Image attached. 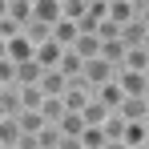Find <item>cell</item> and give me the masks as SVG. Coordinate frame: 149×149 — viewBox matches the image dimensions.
I'll list each match as a JSON object with an SVG mask.
<instances>
[{"label": "cell", "mask_w": 149, "mask_h": 149, "mask_svg": "<svg viewBox=\"0 0 149 149\" xmlns=\"http://www.w3.org/2000/svg\"><path fill=\"white\" fill-rule=\"evenodd\" d=\"M56 129H61V137H81V133H85L89 125H85V117H81V113H65Z\"/></svg>", "instance_id": "e0dca14e"}, {"label": "cell", "mask_w": 149, "mask_h": 149, "mask_svg": "<svg viewBox=\"0 0 149 149\" xmlns=\"http://www.w3.org/2000/svg\"><path fill=\"white\" fill-rule=\"evenodd\" d=\"M56 69L69 77V81H73V77H81V73H85V61H81L73 49H65V56H61V65H56Z\"/></svg>", "instance_id": "7402d4cb"}, {"label": "cell", "mask_w": 149, "mask_h": 149, "mask_svg": "<svg viewBox=\"0 0 149 149\" xmlns=\"http://www.w3.org/2000/svg\"><path fill=\"white\" fill-rule=\"evenodd\" d=\"M125 45H121V36H117V40H101V56H105V61H109V65H113V69H121V61H125Z\"/></svg>", "instance_id": "2e32d148"}, {"label": "cell", "mask_w": 149, "mask_h": 149, "mask_svg": "<svg viewBox=\"0 0 149 149\" xmlns=\"http://www.w3.org/2000/svg\"><path fill=\"white\" fill-rule=\"evenodd\" d=\"M8 61H16V65L36 61V45H32V40H24V36H12V40H8Z\"/></svg>", "instance_id": "52a82bcc"}, {"label": "cell", "mask_w": 149, "mask_h": 149, "mask_svg": "<svg viewBox=\"0 0 149 149\" xmlns=\"http://www.w3.org/2000/svg\"><path fill=\"white\" fill-rule=\"evenodd\" d=\"M93 97H97L101 105H105V109H113V113H117V109H121V101H125V93H121V85H117V77H113L109 85L93 89Z\"/></svg>", "instance_id": "8992f818"}, {"label": "cell", "mask_w": 149, "mask_h": 149, "mask_svg": "<svg viewBox=\"0 0 149 149\" xmlns=\"http://www.w3.org/2000/svg\"><path fill=\"white\" fill-rule=\"evenodd\" d=\"M117 113H121L125 121H145V117H149V101L145 97H125Z\"/></svg>", "instance_id": "ba28073f"}, {"label": "cell", "mask_w": 149, "mask_h": 149, "mask_svg": "<svg viewBox=\"0 0 149 149\" xmlns=\"http://www.w3.org/2000/svg\"><path fill=\"white\" fill-rule=\"evenodd\" d=\"M137 20H141V24H145V32H149V4H145V12H141Z\"/></svg>", "instance_id": "1f68e13d"}, {"label": "cell", "mask_w": 149, "mask_h": 149, "mask_svg": "<svg viewBox=\"0 0 149 149\" xmlns=\"http://www.w3.org/2000/svg\"><path fill=\"white\" fill-rule=\"evenodd\" d=\"M20 36L32 40V45H45V40H52V24H45V20H28Z\"/></svg>", "instance_id": "9a60e30c"}, {"label": "cell", "mask_w": 149, "mask_h": 149, "mask_svg": "<svg viewBox=\"0 0 149 149\" xmlns=\"http://www.w3.org/2000/svg\"><path fill=\"white\" fill-rule=\"evenodd\" d=\"M8 16H12L16 24H28V20H32V0H12V4H8Z\"/></svg>", "instance_id": "d4e9b609"}, {"label": "cell", "mask_w": 149, "mask_h": 149, "mask_svg": "<svg viewBox=\"0 0 149 149\" xmlns=\"http://www.w3.org/2000/svg\"><path fill=\"white\" fill-rule=\"evenodd\" d=\"M32 4H36V0H32Z\"/></svg>", "instance_id": "60d3db41"}, {"label": "cell", "mask_w": 149, "mask_h": 149, "mask_svg": "<svg viewBox=\"0 0 149 149\" xmlns=\"http://www.w3.org/2000/svg\"><path fill=\"white\" fill-rule=\"evenodd\" d=\"M0 149H4V145H0Z\"/></svg>", "instance_id": "ee69618b"}, {"label": "cell", "mask_w": 149, "mask_h": 149, "mask_svg": "<svg viewBox=\"0 0 149 149\" xmlns=\"http://www.w3.org/2000/svg\"><path fill=\"white\" fill-rule=\"evenodd\" d=\"M125 125H129V121H125L121 113H109L101 129H105V137H109V141H121V137H125Z\"/></svg>", "instance_id": "603a6c76"}, {"label": "cell", "mask_w": 149, "mask_h": 149, "mask_svg": "<svg viewBox=\"0 0 149 149\" xmlns=\"http://www.w3.org/2000/svg\"><path fill=\"white\" fill-rule=\"evenodd\" d=\"M77 36H81V28H77L73 20H56V24H52V40H61V45H65V49H69V45H73Z\"/></svg>", "instance_id": "44dd1931"}, {"label": "cell", "mask_w": 149, "mask_h": 149, "mask_svg": "<svg viewBox=\"0 0 149 149\" xmlns=\"http://www.w3.org/2000/svg\"><path fill=\"white\" fill-rule=\"evenodd\" d=\"M24 101H20V89H0V117H20Z\"/></svg>", "instance_id": "8fae6325"}, {"label": "cell", "mask_w": 149, "mask_h": 149, "mask_svg": "<svg viewBox=\"0 0 149 149\" xmlns=\"http://www.w3.org/2000/svg\"><path fill=\"white\" fill-rule=\"evenodd\" d=\"M40 77H45V69H40L36 61L16 65V89H24V85H40Z\"/></svg>", "instance_id": "5bb4252c"}, {"label": "cell", "mask_w": 149, "mask_h": 149, "mask_svg": "<svg viewBox=\"0 0 149 149\" xmlns=\"http://www.w3.org/2000/svg\"><path fill=\"white\" fill-rule=\"evenodd\" d=\"M145 137H149V129H145V125H141V121H129V125H125V137H121V141H125L129 149H141V145H145Z\"/></svg>", "instance_id": "ffe728a7"}, {"label": "cell", "mask_w": 149, "mask_h": 149, "mask_svg": "<svg viewBox=\"0 0 149 149\" xmlns=\"http://www.w3.org/2000/svg\"><path fill=\"white\" fill-rule=\"evenodd\" d=\"M117 77V69L105 61V56H93V61H85V81L93 85V89H101V85H109Z\"/></svg>", "instance_id": "6da1fadb"}, {"label": "cell", "mask_w": 149, "mask_h": 149, "mask_svg": "<svg viewBox=\"0 0 149 149\" xmlns=\"http://www.w3.org/2000/svg\"><path fill=\"white\" fill-rule=\"evenodd\" d=\"M145 81H149V69H145Z\"/></svg>", "instance_id": "74e56055"}, {"label": "cell", "mask_w": 149, "mask_h": 149, "mask_svg": "<svg viewBox=\"0 0 149 149\" xmlns=\"http://www.w3.org/2000/svg\"><path fill=\"white\" fill-rule=\"evenodd\" d=\"M4 56H8V40L0 36V61H4Z\"/></svg>", "instance_id": "d6a6232c"}, {"label": "cell", "mask_w": 149, "mask_h": 149, "mask_svg": "<svg viewBox=\"0 0 149 149\" xmlns=\"http://www.w3.org/2000/svg\"><path fill=\"white\" fill-rule=\"evenodd\" d=\"M61 4H65V0H61Z\"/></svg>", "instance_id": "7bdbcfd3"}, {"label": "cell", "mask_w": 149, "mask_h": 149, "mask_svg": "<svg viewBox=\"0 0 149 149\" xmlns=\"http://www.w3.org/2000/svg\"><path fill=\"white\" fill-rule=\"evenodd\" d=\"M69 49H73L81 61H93V56H101V36H97V32H81Z\"/></svg>", "instance_id": "5b68a950"}, {"label": "cell", "mask_w": 149, "mask_h": 149, "mask_svg": "<svg viewBox=\"0 0 149 149\" xmlns=\"http://www.w3.org/2000/svg\"><path fill=\"white\" fill-rule=\"evenodd\" d=\"M141 149H149V137H145V145H141Z\"/></svg>", "instance_id": "d590c367"}, {"label": "cell", "mask_w": 149, "mask_h": 149, "mask_svg": "<svg viewBox=\"0 0 149 149\" xmlns=\"http://www.w3.org/2000/svg\"><path fill=\"white\" fill-rule=\"evenodd\" d=\"M36 113H40V117H45L49 125H61V117H65L69 109H65V101H61V97H45V101H40V109H36Z\"/></svg>", "instance_id": "7c38bea8"}, {"label": "cell", "mask_w": 149, "mask_h": 149, "mask_svg": "<svg viewBox=\"0 0 149 149\" xmlns=\"http://www.w3.org/2000/svg\"><path fill=\"white\" fill-rule=\"evenodd\" d=\"M141 49H145V52H149V32H145V45H141Z\"/></svg>", "instance_id": "836d02e7"}, {"label": "cell", "mask_w": 149, "mask_h": 149, "mask_svg": "<svg viewBox=\"0 0 149 149\" xmlns=\"http://www.w3.org/2000/svg\"><path fill=\"white\" fill-rule=\"evenodd\" d=\"M145 101H149V93H145Z\"/></svg>", "instance_id": "ab89813d"}, {"label": "cell", "mask_w": 149, "mask_h": 149, "mask_svg": "<svg viewBox=\"0 0 149 149\" xmlns=\"http://www.w3.org/2000/svg\"><path fill=\"white\" fill-rule=\"evenodd\" d=\"M109 4H117V0H109Z\"/></svg>", "instance_id": "f35d334b"}, {"label": "cell", "mask_w": 149, "mask_h": 149, "mask_svg": "<svg viewBox=\"0 0 149 149\" xmlns=\"http://www.w3.org/2000/svg\"><path fill=\"white\" fill-rule=\"evenodd\" d=\"M141 125H145V129H149V117H145V121H141Z\"/></svg>", "instance_id": "e575fe53"}, {"label": "cell", "mask_w": 149, "mask_h": 149, "mask_svg": "<svg viewBox=\"0 0 149 149\" xmlns=\"http://www.w3.org/2000/svg\"><path fill=\"white\" fill-rule=\"evenodd\" d=\"M20 101H24V109H40V101H45L40 85H24V89H20Z\"/></svg>", "instance_id": "f1b7e54d"}, {"label": "cell", "mask_w": 149, "mask_h": 149, "mask_svg": "<svg viewBox=\"0 0 149 149\" xmlns=\"http://www.w3.org/2000/svg\"><path fill=\"white\" fill-rule=\"evenodd\" d=\"M16 149H40V141H36V133H24V137H20V145Z\"/></svg>", "instance_id": "f546056e"}, {"label": "cell", "mask_w": 149, "mask_h": 149, "mask_svg": "<svg viewBox=\"0 0 149 149\" xmlns=\"http://www.w3.org/2000/svg\"><path fill=\"white\" fill-rule=\"evenodd\" d=\"M36 141H40V149H61V129L56 125H45L36 133Z\"/></svg>", "instance_id": "4316f807"}, {"label": "cell", "mask_w": 149, "mask_h": 149, "mask_svg": "<svg viewBox=\"0 0 149 149\" xmlns=\"http://www.w3.org/2000/svg\"><path fill=\"white\" fill-rule=\"evenodd\" d=\"M65 89H69V77L61 73V69H45V77H40V93H45V97H65Z\"/></svg>", "instance_id": "3957f363"}, {"label": "cell", "mask_w": 149, "mask_h": 149, "mask_svg": "<svg viewBox=\"0 0 149 149\" xmlns=\"http://www.w3.org/2000/svg\"><path fill=\"white\" fill-rule=\"evenodd\" d=\"M105 149H129L125 141H105Z\"/></svg>", "instance_id": "4dcf8cb0"}, {"label": "cell", "mask_w": 149, "mask_h": 149, "mask_svg": "<svg viewBox=\"0 0 149 149\" xmlns=\"http://www.w3.org/2000/svg\"><path fill=\"white\" fill-rule=\"evenodd\" d=\"M109 113H113V109H105V105H101L97 97H93L89 105H85V109H81V117H85V125H97V129L105 125V117H109Z\"/></svg>", "instance_id": "ac0fdd59"}, {"label": "cell", "mask_w": 149, "mask_h": 149, "mask_svg": "<svg viewBox=\"0 0 149 149\" xmlns=\"http://www.w3.org/2000/svg\"><path fill=\"white\" fill-rule=\"evenodd\" d=\"M85 4H97V0H85Z\"/></svg>", "instance_id": "8d00e7d4"}, {"label": "cell", "mask_w": 149, "mask_h": 149, "mask_svg": "<svg viewBox=\"0 0 149 149\" xmlns=\"http://www.w3.org/2000/svg\"><path fill=\"white\" fill-rule=\"evenodd\" d=\"M105 141H109V137H105V129H97V125H89V129L81 133V145L85 149H105Z\"/></svg>", "instance_id": "484cf974"}, {"label": "cell", "mask_w": 149, "mask_h": 149, "mask_svg": "<svg viewBox=\"0 0 149 149\" xmlns=\"http://www.w3.org/2000/svg\"><path fill=\"white\" fill-rule=\"evenodd\" d=\"M61 56H65V45H61V40H45V45H36V65H40V69H56Z\"/></svg>", "instance_id": "277c9868"}, {"label": "cell", "mask_w": 149, "mask_h": 149, "mask_svg": "<svg viewBox=\"0 0 149 149\" xmlns=\"http://www.w3.org/2000/svg\"><path fill=\"white\" fill-rule=\"evenodd\" d=\"M0 89H16V61H0Z\"/></svg>", "instance_id": "83f0119b"}, {"label": "cell", "mask_w": 149, "mask_h": 149, "mask_svg": "<svg viewBox=\"0 0 149 149\" xmlns=\"http://www.w3.org/2000/svg\"><path fill=\"white\" fill-rule=\"evenodd\" d=\"M0 121H4V117H0Z\"/></svg>", "instance_id": "b9f144b4"}, {"label": "cell", "mask_w": 149, "mask_h": 149, "mask_svg": "<svg viewBox=\"0 0 149 149\" xmlns=\"http://www.w3.org/2000/svg\"><path fill=\"white\" fill-rule=\"evenodd\" d=\"M32 20H45V24L65 20V16H61V0H36V4H32Z\"/></svg>", "instance_id": "9c48e42d"}, {"label": "cell", "mask_w": 149, "mask_h": 149, "mask_svg": "<svg viewBox=\"0 0 149 149\" xmlns=\"http://www.w3.org/2000/svg\"><path fill=\"white\" fill-rule=\"evenodd\" d=\"M20 137H24V129H20L16 117H4V121H0V145H4V149H16Z\"/></svg>", "instance_id": "30bf717a"}, {"label": "cell", "mask_w": 149, "mask_h": 149, "mask_svg": "<svg viewBox=\"0 0 149 149\" xmlns=\"http://www.w3.org/2000/svg\"><path fill=\"white\" fill-rule=\"evenodd\" d=\"M121 45H125V49L145 45V24H141V20H129V24H121Z\"/></svg>", "instance_id": "4fadbf2b"}, {"label": "cell", "mask_w": 149, "mask_h": 149, "mask_svg": "<svg viewBox=\"0 0 149 149\" xmlns=\"http://www.w3.org/2000/svg\"><path fill=\"white\" fill-rule=\"evenodd\" d=\"M61 16H65V20H73V24L81 28V20L89 16V4H85V0H65V4H61Z\"/></svg>", "instance_id": "d6986e66"}, {"label": "cell", "mask_w": 149, "mask_h": 149, "mask_svg": "<svg viewBox=\"0 0 149 149\" xmlns=\"http://www.w3.org/2000/svg\"><path fill=\"white\" fill-rule=\"evenodd\" d=\"M16 121H20V129H24V133H40V129L49 125L36 109H20V117H16Z\"/></svg>", "instance_id": "cb8c5ba5"}, {"label": "cell", "mask_w": 149, "mask_h": 149, "mask_svg": "<svg viewBox=\"0 0 149 149\" xmlns=\"http://www.w3.org/2000/svg\"><path fill=\"white\" fill-rule=\"evenodd\" d=\"M117 85H121L125 97H145V93H149L145 73H133V69H121V73H117Z\"/></svg>", "instance_id": "7a4b0ae2"}]
</instances>
